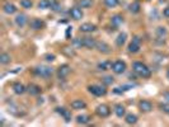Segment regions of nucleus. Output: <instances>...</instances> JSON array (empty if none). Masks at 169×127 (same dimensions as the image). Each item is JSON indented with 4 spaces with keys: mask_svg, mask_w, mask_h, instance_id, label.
<instances>
[{
    "mask_svg": "<svg viewBox=\"0 0 169 127\" xmlns=\"http://www.w3.org/2000/svg\"><path fill=\"white\" fill-rule=\"evenodd\" d=\"M132 69H134V71L136 72V74L139 76H141V78L147 79V78L152 76V70H150L145 64H142L140 61H135L132 64Z\"/></svg>",
    "mask_w": 169,
    "mask_h": 127,
    "instance_id": "f257e3e1",
    "label": "nucleus"
},
{
    "mask_svg": "<svg viewBox=\"0 0 169 127\" xmlns=\"http://www.w3.org/2000/svg\"><path fill=\"white\" fill-rule=\"evenodd\" d=\"M34 74L37 76H41V78H51L52 74H53V69L52 67H48V66H37L34 69Z\"/></svg>",
    "mask_w": 169,
    "mask_h": 127,
    "instance_id": "f03ea898",
    "label": "nucleus"
},
{
    "mask_svg": "<svg viewBox=\"0 0 169 127\" xmlns=\"http://www.w3.org/2000/svg\"><path fill=\"white\" fill-rule=\"evenodd\" d=\"M88 90L93 94V95H96V97H103V95H106V93H107V89L103 86V85H97V84H94V85H89L88 86Z\"/></svg>",
    "mask_w": 169,
    "mask_h": 127,
    "instance_id": "7ed1b4c3",
    "label": "nucleus"
},
{
    "mask_svg": "<svg viewBox=\"0 0 169 127\" xmlns=\"http://www.w3.org/2000/svg\"><path fill=\"white\" fill-rule=\"evenodd\" d=\"M140 46H141V38L139 36H135L132 41H131V43L128 45V51L131 53H137L140 51Z\"/></svg>",
    "mask_w": 169,
    "mask_h": 127,
    "instance_id": "20e7f679",
    "label": "nucleus"
},
{
    "mask_svg": "<svg viewBox=\"0 0 169 127\" xmlns=\"http://www.w3.org/2000/svg\"><path fill=\"white\" fill-rule=\"evenodd\" d=\"M112 70H113L115 74H123L126 71V62L122 60H117L112 64Z\"/></svg>",
    "mask_w": 169,
    "mask_h": 127,
    "instance_id": "39448f33",
    "label": "nucleus"
},
{
    "mask_svg": "<svg viewBox=\"0 0 169 127\" xmlns=\"http://www.w3.org/2000/svg\"><path fill=\"white\" fill-rule=\"evenodd\" d=\"M96 113H97L99 117L106 118V117H108V116L111 115V110H109V107L106 105V104H99V105L96 108Z\"/></svg>",
    "mask_w": 169,
    "mask_h": 127,
    "instance_id": "423d86ee",
    "label": "nucleus"
},
{
    "mask_svg": "<svg viewBox=\"0 0 169 127\" xmlns=\"http://www.w3.org/2000/svg\"><path fill=\"white\" fill-rule=\"evenodd\" d=\"M56 111H57V113L64 118L65 122L71 121V112L69 110H66V108H64V107H59V108H56Z\"/></svg>",
    "mask_w": 169,
    "mask_h": 127,
    "instance_id": "0eeeda50",
    "label": "nucleus"
},
{
    "mask_svg": "<svg viewBox=\"0 0 169 127\" xmlns=\"http://www.w3.org/2000/svg\"><path fill=\"white\" fill-rule=\"evenodd\" d=\"M70 66L69 65H61L59 69H57V76H59V79H65L69 74H70Z\"/></svg>",
    "mask_w": 169,
    "mask_h": 127,
    "instance_id": "6e6552de",
    "label": "nucleus"
},
{
    "mask_svg": "<svg viewBox=\"0 0 169 127\" xmlns=\"http://www.w3.org/2000/svg\"><path fill=\"white\" fill-rule=\"evenodd\" d=\"M70 17L72 18L74 21H79V19H82V18H83V12H82V9L78 8V7L71 8V9H70Z\"/></svg>",
    "mask_w": 169,
    "mask_h": 127,
    "instance_id": "1a4fd4ad",
    "label": "nucleus"
},
{
    "mask_svg": "<svg viewBox=\"0 0 169 127\" xmlns=\"http://www.w3.org/2000/svg\"><path fill=\"white\" fill-rule=\"evenodd\" d=\"M12 88H13V92L15 94H18V95H22V94H24L27 92V88L22 83H14Z\"/></svg>",
    "mask_w": 169,
    "mask_h": 127,
    "instance_id": "9d476101",
    "label": "nucleus"
},
{
    "mask_svg": "<svg viewBox=\"0 0 169 127\" xmlns=\"http://www.w3.org/2000/svg\"><path fill=\"white\" fill-rule=\"evenodd\" d=\"M139 108H140L141 112L147 113V112H150V111L153 110V104H152V102H149V100H140Z\"/></svg>",
    "mask_w": 169,
    "mask_h": 127,
    "instance_id": "9b49d317",
    "label": "nucleus"
},
{
    "mask_svg": "<svg viewBox=\"0 0 169 127\" xmlns=\"http://www.w3.org/2000/svg\"><path fill=\"white\" fill-rule=\"evenodd\" d=\"M27 92H28L31 95H38V94H41L42 89H41L40 85H37V84H29V85L27 86Z\"/></svg>",
    "mask_w": 169,
    "mask_h": 127,
    "instance_id": "f8f14e48",
    "label": "nucleus"
},
{
    "mask_svg": "<svg viewBox=\"0 0 169 127\" xmlns=\"http://www.w3.org/2000/svg\"><path fill=\"white\" fill-rule=\"evenodd\" d=\"M45 27V22L38 19V18H34V19L31 21V28L32 29H36V31H38V29H42Z\"/></svg>",
    "mask_w": 169,
    "mask_h": 127,
    "instance_id": "ddd939ff",
    "label": "nucleus"
},
{
    "mask_svg": "<svg viewBox=\"0 0 169 127\" xmlns=\"http://www.w3.org/2000/svg\"><path fill=\"white\" fill-rule=\"evenodd\" d=\"M83 42H84V47L92 50V48H96L97 46V41L92 37H83Z\"/></svg>",
    "mask_w": 169,
    "mask_h": 127,
    "instance_id": "4468645a",
    "label": "nucleus"
},
{
    "mask_svg": "<svg viewBox=\"0 0 169 127\" xmlns=\"http://www.w3.org/2000/svg\"><path fill=\"white\" fill-rule=\"evenodd\" d=\"M96 48H97L99 52H102V53H109V52L112 51V50H111V46L107 45L106 42H97Z\"/></svg>",
    "mask_w": 169,
    "mask_h": 127,
    "instance_id": "2eb2a0df",
    "label": "nucleus"
},
{
    "mask_svg": "<svg viewBox=\"0 0 169 127\" xmlns=\"http://www.w3.org/2000/svg\"><path fill=\"white\" fill-rule=\"evenodd\" d=\"M87 107V103L82 99H75L71 102V108L72 110H84V108Z\"/></svg>",
    "mask_w": 169,
    "mask_h": 127,
    "instance_id": "dca6fc26",
    "label": "nucleus"
},
{
    "mask_svg": "<svg viewBox=\"0 0 169 127\" xmlns=\"http://www.w3.org/2000/svg\"><path fill=\"white\" fill-rule=\"evenodd\" d=\"M97 28L94 24H92V23H83L80 26V31L84 32V33H92V32H94Z\"/></svg>",
    "mask_w": 169,
    "mask_h": 127,
    "instance_id": "f3484780",
    "label": "nucleus"
},
{
    "mask_svg": "<svg viewBox=\"0 0 169 127\" xmlns=\"http://www.w3.org/2000/svg\"><path fill=\"white\" fill-rule=\"evenodd\" d=\"M111 23H112V26H115V27L121 26V24L123 23V17H122L121 14H116V15H113V17L111 18Z\"/></svg>",
    "mask_w": 169,
    "mask_h": 127,
    "instance_id": "a211bd4d",
    "label": "nucleus"
},
{
    "mask_svg": "<svg viewBox=\"0 0 169 127\" xmlns=\"http://www.w3.org/2000/svg\"><path fill=\"white\" fill-rule=\"evenodd\" d=\"M26 23H27V17L24 14H18L15 17V24L18 27H24Z\"/></svg>",
    "mask_w": 169,
    "mask_h": 127,
    "instance_id": "6ab92c4d",
    "label": "nucleus"
},
{
    "mask_svg": "<svg viewBox=\"0 0 169 127\" xmlns=\"http://www.w3.org/2000/svg\"><path fill=\"white\" fill-rule=\"evenodd\" d=\"M3 10H4V13H7V14H14L15 12H17V8H15V5L14 4H12V3H5L4 5H3Z\"/></svg>",
    "mask_w": 169,
    "mask_h": 127,
    "instance_id": "aec40b11",
    "label": "nucleus"
},
{
    "mask_svg": "<svg viewBox=\"0 0 169 127\" xmlns=\"http://www.w3.org/2000/svg\"><path fill=\"white\" fill-rule=\"evenodd\" d=\"M115 113H116V116H117V117L122 118V117L125 116V113H126L125 107H123L122 104H116V105H115Z\"/></svg>",
    "mask_w": 169,
    "mask_h": 127,
    "instance_id": "412c9836",
    "label": "nucleus"
},
{
    "mask_svg": "<svg viewBox=\"0 0 169 127\" xmlns=\"http://www.w3.org/2000/svg\"><path fill=\"white\" fill-rule=\"evenodd\" d=\"M126 40H127V34L126 33H120L118 37L116 38V45L118 47H122L125 43H126Z\"/></svg>",
    "mask_w": 169,
    "mask_h": 127,
    "instance_id": "4be33fe9",
    "label": "nucleus"
},
{
    "mask_svg": "<svg viewBox=\"0 0 169 127\" xmlns=\"http://www.w3.org/2000/svg\"><path fill=\"white\" fill-rule=\"evenodd\" d=\"M125 121H126L127 125H135V123L137 122V116H136V115H132V113L126 115Z\"/></svg>",
    "mask_w": 169,
    "mask_h": 127,
    "instance_id": "5701e85b",
    "label": "nucleus"
},
{
    "mask_svg": "<svg viewBox=\"0 0 169 127\" xmlns=\"http://www.w3.org/2000/svg\"><path fill=\"white\" fill-rule=\"evenodd\" d=\"M98 69H99V70H103V71L109 70V69H112V62H111L109 60L102 61V62H99V64H98Z\"/></svg>",
    "mask_w": 169,
    "mask_h": 127,
    "instance_id": "b1692460",
    "label": "nucleus"
},
{
    "mask_svg": "<svg viewBox=\"0 0 169 127\" xmlns=\"http://www.w3.org/2000/svg\"><path fill=\"white\" fill-rule=\"evenodd\" d=\"M77 122L79 125H87V123L90 122V117L88 115H80V116L77 117Z\"/></svg>",
    "mask_w": 169,
    "mask_h": 127,
    "instance_id": "393cba45",
    "label": "nucleus"
},
{
    "mask_svg": "<svg viewBox=\"0 0 169 127\" xmlns=\"http://www.w3.org/2000/svg\"><path fill=\"white\" fill-rule=\"evenodd\" d=\"M10 55L9 53H7V52H3L2 55H0V64L2 65H7V64H9L10 62Z\"/></svg>",
    "mask_w": 169,
    "mask_h": 127,
    "instance_id": "a878e982",
    "label": "nucleus"
},
{
    "mask_svg": "<svg viewBox=\"0 0 169 127\" xmlns=\"http://www.w3.org/2000/svg\"><path fill=\"white\" fill-rule=\"evenodd\" d=\"M104 4L107 8H116L120 4V2L118 0H104Z\"/></svg>",
    "mask_w": 169,
    "mask_h": 127,
    "instance_id": "bb28decb",
    "label": "nucleus"
},
{
    "mask_svg": "<svg viewBox=\"0 0 169 127\" xmlns=\"http://www.w3.org/2000/svg\"><path fill=\"white\" fill-rule=\"evenodd\" d=\"M38 8L40 9H48V8H51V2L50 0H41L38 3Z\"/></svg>",
    "mask_w": 169,
    "mask_h": 127,
    "instance_id": "cd10ccee",
    "label": "nucleus"
},
{
    "mask_svg": "<svg viewBox=\"0 0 169 127\" xmlns=\"http://www.w3.org/2000/svg\"><path fill=\"white\" fill-rule=\"evenodd\" d=\"M79 5L82 8L88 9V8H90L93 5V0H79Z\"/></svg>",
    "mask_w": 169,
    "mask_h": 127,
    "instance_id": "c85d7f7f",
    "label": "nucleus"
},
{
    "mask_svg": "<svg viewBox=\"0 0 169 127\" xmlns=\"http://www.w3.org/2000/svg\"><path fill=\"white\" fill-rule=\"evenodd\" d=\"M50 2H51V9L52 10L59 12L61 9V5H60V3L57 2V0H50Z\"/></svg>",
    "mask_w": 169,
    "mask_h": 127,
    "instance_id": "c756f323",
    "label": "nucleus"
},
{
    "mask_svg": "<svg viewBox=\"0 0 169 127\" xmlns=\"http://www.w3.org/2000/svg\"><path fill=\"white\" fill-rule=\"evenodd\" d=\"M72 46H74V47H77V48L84 47V42H83V38H74V40H72Z\"/></svg>",
    "mask_w": 169,
    "mask_h": 127,
    "instance_id": "7c9ffc66",
    "label": "nucleus"
},
{
    "mask_svg": "<svg viewBox=\"0 0 169 127\" xmlns=\"http://www.w3.org/2000/svg\"><path fill=\"white\" fill-rule=\"evenodd\" d=\"M130 10L132 12V13H139L140 12V3H137V2L132 3V4L130 5Z\"/></svg>",
    "mask_w": 169,
    "mask_h": 127,
    "instance_id": "2f4dec72",
    "label": "nucleus"
},
{
    "mask_svg": "<svg viewBox=\"0 0 169 127\" xmlns=\"http://www.w3.org/2000/svg\"><path fill=\"white\" fill-rule=\"evenodd\" d=\"M21 5L22 8H26V9H31L32 8V2L31 0H21Z\"/></svg>",
    "mask_w": 169,
    "mask_h": 127,
    "instance_id": "473e14b6",
    "label": "nucleus"
},
{
    "mask_svg": "<svg viewBox=\"0 0 169 127\" xmlns=\"http://www.w3.org/2000/svg\"><path fill=\"white\" fill-rule=\"evenodd\" d=\"M103 83H104L106 85H109V84L113 83V78H112V76H104V78H103Z\"/></svg>",
    "mask_w": 169,
    "mask_h": 127,
    "instance_id": "72a5a7b5",
    "label": "nucleus"
},
{
    "mask_svg": "<svg viewBox=\"0 0 169 127\" xmlns=\"http://www.w3.org/2000/svg\"><path fill=\"white\" fill-rule=\"evenodd\" d=\"M55 55H52V53H47V55H45V60L46 61H48V62H51V61H55Z\"/></svg>",
    "mask_w": 169,
    "mask_h": 127,
    "instance_id": "f704fd0d",
    "label": "nucleus"
},
{
    "mask_svg": "<svg viewBox=\"0 0 169 127\" xmlns=\"http://www.w3.org/2000/svg\"><path fill=\"white\" fill-rule=\"evenodd\" d=\"M160 110H162L163 112H165V113H168V115H169V104H167V103L160 104Z\"/></svg>",
    "mask_w": 169,
    "mask_h": 127,
    "instance_id": "c9c22d12",
    "label": "nucleus"
},
{
    "mask_svg": "<svg viewBox=\"0 0 169 127\" xmlns=\"http://www.w3.org/2000/svg\"><path fill=\"white\" fill-rule=\"evenodd\" d=\"M157 33H158L159 36H165L167 31H165V28H164V27H159V28L157 29Z\"/></svg>",
    "mask_w": 169,
    "mask_h": 127,
    "instance_id": "e433bc0d",
    "label": "nucleus"
},
{
    "mask_svg": "<svg viewBox=\"0 0 169 127\" xmlns=\"http://www.w3.org/2000/svg\"><path fill=\"white\" fill-rule=\"evenodd\" d=\"M163 15H164L165 18H169V7H167V8L163 10Z\"/></svg>",
    "mask_w": 169,
    "mask_h": 127,
    "instance_id": "4c0bfd02",
    "label": "nucleus"
},
{
    "mask_svg": "<svg viewBox=\"0 0 169 127\" xmlns=\"http://www.w3.org/2000/svg\"><path fill=\"white\" fill-rule=\"evenodd\" d=\"M113 92H115V93H118V94H120V93H122V92H123V89H122V88H116V89L113 90Z\"/></svg>",
    "mask_w": 169,
    "mask_h": 127,
    "instance_id": "58836bf2",
    "label": "nucleus"
},
{
    "mask_svg": "<svg viewBox=\"0 0 169 127\" xmlns=\"http://www.w3.org/2000/svg\"><path fill=\"white\" fill-rule=\"evenodd\" d=\"M164 98L169 100V92H167V93H164Z\"/></svg>",
    "mask_w": 169,
    "mask_h": 127,
    "instance_id": "ea45409f",
    "label": "nucleus"
},
{
    "mask_svg": "<svg viewBox=\"0 0 169 127\" xmlns=\"http://www.w3.org/2000/svg\"><path fill=\"white\" fill-rule=\"evenodd\" d=\"M167 78L169 79V69H168V71H167Z\"/></svg>",
    "mask_w": 169,
    "mask_h": 127,
    "instance_id": "a19ab883",
    "label": "nucleus"
}]
</instances>
